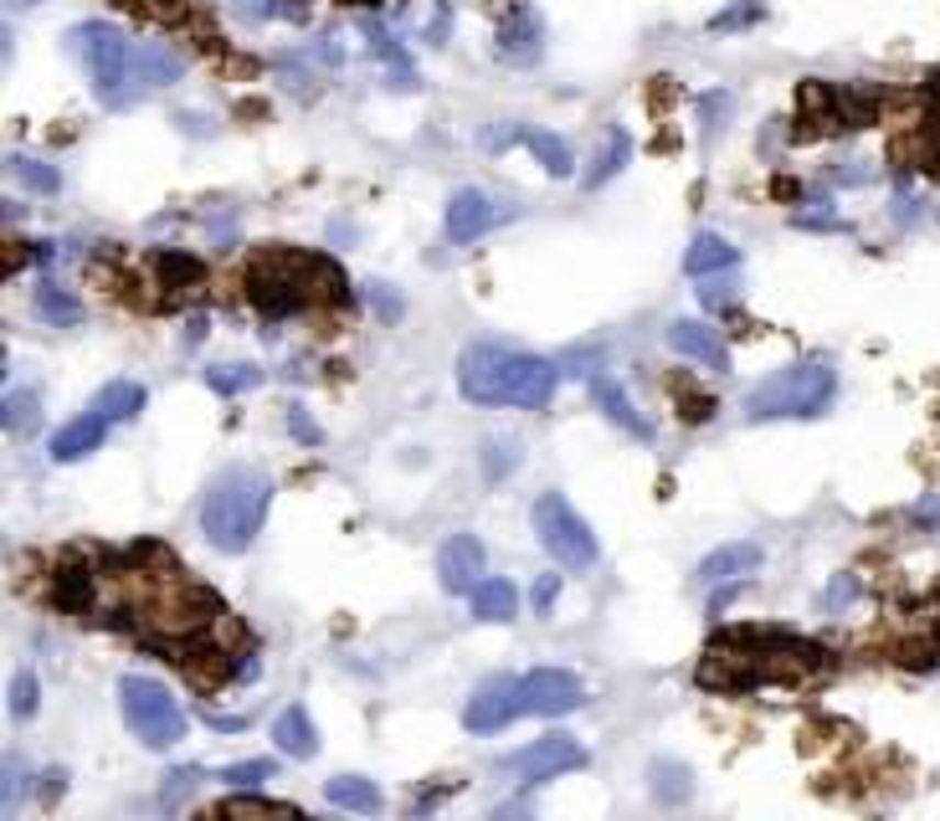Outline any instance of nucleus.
Masks as SVG:
<instances>
[{"mask_svg":"<svg viewBox=\"0 0 940 821\" xmlns=\"http://www.w3.org/2000/svg\"><path fill=\"white\" fill-rule=\"evenodd\" d=\"M519 698H525V713H540V719H560L586 704V683L575 678L571 667H535L519 678Z\"/></svg>","mask_w":940,"mask_h":821,"instance_id":"10","label":"nucleus"},{"mask_svg":"<svg viewBox=\"0 0 940 821\" xmlns=\"http://www.w3.org/2000/svg\"><path fill=\"white\" fill-rule=\"evenodd\" d=\"M556 596H560V575H540V581H535V611L550 616L556 611Z\"/></svg>","mask_w":940,"mask_h":821,"instance_id":"43","label":"nucleus"},{"mask_svg":"<svg viewBox=\"0 0 940 821\" xmlns=\"http://www.w3.org/2000/svg\"><path fill=\"white\" fill-rule=\"evenodd\" d=\"M11 5H36V0H11Z\"/></svg>","mask_w":940,"mask_h":821,"instance_id":"47","label":"nucleus"},{"mask_svg":"<svg viewBox=\"0 0 940 821\" xmlns=\"http://www.w3.org/2000/svg\"><path fill=\"white\" fill-rule=\"evenodd\" d=\"M119 709H124V724L134 729V740L149 744V750H176L186 740V709H180L170 688L160 678H144V673H128L119 678Z\"/></svg>","mask_w":940,"mask_h":821,"instance_id":"5","label":"nucleus"},{"mask_svg":"<svg viewBox=\"0 0 940 821\" xmlns=\"http://www.w3.org/2000/svg\"><path fill=\"white\" fill-rule=\"evenodd\" d=\"M32 303H36V314L47 318V324H57V329H72L82 318V299H72L67 288H57V283H36V293H32Z\"/></svg>","mask_w":940,"mask_h":821,"instance_id":"28","label":"nucleus"},{"mask_svg":"<svg viewBox=\"0 0 940 821\" xmlns=\"http://www.w3.org/2000/svg\"><path fill=\"white\" fill-rule=\"evenodd\" d=\"M195 786H201V771H195V765H186V771H176V775H165V801L176 806L180 796H191Z\"/></svg>","mask_w":940,"mask_h":821,"instance_id":"40","label":"nucleus"},{"mask_svg":"<svg viewBox=\"0 0 940 821\" xmlns=\"http://www.w3.org/2000/svg\"><path fill=\"white\" fill-rule=\"evenodd\" d=\"M627 159H633V139H627V128L612 124V128H606V139H602V149H596V159H591V170L581 175V185L602 190L606 180H617Z\"/></svg>","mask_w":940,"mask_h":821,"instance_id":"24","label":"nucleus"},{"mask_svg":"<svg viewBox=\"0 0 940 821\" xmlns=\"http://www.w3.org/2000/svg\"><path fill=\"white\" fill-rule=\"evenodd\" d=\"M93 570L88 565H63L57 575H52V606H63V611H72V616H88V606H93Z\"/></svg>","mask_w":940,"mask_h":821,"instance_id":"21","label":"nucleus"},{"mask_svg":"<svg viewBox=\"0 0 940 821\" xmlns=\"http://www.w3.org/2000/svg\"><path fill=\"white\" fill-rule=\"evenodd\" d=\"M761 0H735L730 11H719L715 21H709V32H740V26H756L761 21Z\"/></svg>","mask_w":940,"mask_h":821,"instance_id":"37","label":"nucleus"},{"mask_svg":"<svg viewBox=\"0 0 940 821\" xmlns=\"http://www.w3.org/2000/svg\"><path fill=\"white\" fill-rule=\"evenodd\" d=\"M63 790H67V771H47V775H42V801H47V806L57 801Z\"/></svg>","mask_w":940,"mask_h":821,"instance_id":"46","label":"nucleus"},{"mask_svg":"<svg viewBox=\"0 0 940 821\" xmlns=\"http://www.w3.org/2000/svg\"><path fill=\"white\" fill-rule=\"evenodd\" d=\"M155 272H160V288L165 293H191V288L206 283V262L191 252H155Z\"/></svg>","mask_w":940,"mask_h":821,"instance_id":"26","label":"nucleus"},{"mask_svg":"<svg viewBox=\"0 0 940 821\" xmlns=\"http://www.w3.org/2000/svg\"><path fill=\"white\" fill-rule=\"evenodd\" d=\"M82 63H88V78H93V93L103 109H124L128 103V72H134V47L124 42V32L113 21H88L72 32Z\"/></svg>","mask_w":940,"mask_h":821,"instance_id":"7","label":"nucleus"},{"mask_svg":"<svg viewBox=\"0 0 940 821\" xmlns=\"http://www.w3.org/2000/svg\"><path fill=\"white\" fill-rule=\"evenodd\" d=\"M519 468V442L514 437H489L483 442V483H504Z\"/></svg>","mask_w":940,"mask_h":821,"instance_id":"34","label":"nucleus"},{"mask_svg":"<svg viewBox=\"0 0 940 821\" xmlns=\"http://www.w3.org/2000/svg\"><path fill=\"white\" fill-rule=\"evenodd\" d=\"M591 401L602 406V416L612 421V427H622L627 437H638V442H653V421L633 406V395L622 391L612 375H591Z\"/></svg>","mask_w":940,"mask_h":821,"instance_id":"15","label":"nucleus"},{"mask_svg":"<svg viewBox=\"0 0 940 821\" xmlns=\"http://www.w3.org/2000/svg\"><path fill=\"white\" fill-rule=\"evenodd\" d=\"M272 744H278L288 760H314L320 755V729H314V719H309L303 704H293V709H283L278 719H272Z\"/></svg>","mask_w":940,"mask_h":821,"instance_id":"18","label":"nucleus"},{"mask_svg":"<svg viewBox=\"0 0 940 821\" xmlns=\"http://www.w3.org/2000/svg\"><path fill=\"white\" fill-rule=\"evenodd\" d=\"M853 596H859V581H848V575H843L832 591H822V611H838V606H843V600H853Z\"/></svg>","mask_w":940,"mask_h":821,"instance_id":"44","label":"nucleus"},{"mask_svg":"<svg viewBox=\"0 0 940 821\" xmlns=\"http://www.w3.org/2000/svg\"><path fill=\"white\" fill-rule=\"evenodd\" d=\"M560 385V364L510 345H473L458 360V391L473 406H519L545 410Z\"/></svg>","mask_w":940,"mask_h":821,"instance_id":"1","label":"nucleus"},{"mask_svg":"<svg viewBox=\"0 0 940 821\" xmlns=\"http://www.w3.org/2000/svg\"><path fill=\"white\" fill-rule=\"evenodd\" d=\"M36 416H42V395H36L32 385H21V391L5 395V410H0V421H5V431H11V437H26V431L36 427Z\"/></svg>","mask_w":940,"mask_h":821,"instance_id":"32","label":"nucleus"},{"mask_svg":"<svg viewBox=\"0 0 940 821\" xmlns=\"http://www.w3.org/2000/svg\"><path fill=\"white\" fill-rule=\"evenodd\" d=\"M324 796H329V806H339V811H360V817H376V811H381V790H376V780H366V775H329V780H324Z\"/></svg>","mask_w":940,"mask_h":821,"instance_id":"23","label":"nucleus"},{"mask_svg":"<svg viewBox=\"0 0 940 821\" xmlns=\"http://www.w3.org/2000/svg\"><path fill=\"white\" fill-rule=\"evenodd\" d=\"M21 796H26V771H21V760L11 755L5 760V786H0V806H5V817H16L21 811Z\"/></svg>","mask_w":940,"mask_h":821,"instance_id":"38","label":"nucleus"},{"mask_svg":"<svg viewBox=\"0 0 940 821\" xmlns=\"http://www.w3.org/2000/svg\"><path fill=\"white\" fill-rule=\"evenodd\" d=\"M525 149L535 159L545 165V175H556V180H566V175L575 170V155H571V144L560 139V134H545V128H529L525 134Z\"/></svg>","mask_w":940,"mask_h":821,"instance_id":"29","label":"nucleus"},{"mask_svg":"<svg viewBox=\"0 0 940 821\" xmlns=\"http://www.w3.org/2000/svg\"><path fill=\"white\" fill-rule=\"evenodd\" d=\"M103 437H109V421H103L98 410H82V416H72V421L52 437L47 452H52V462H82L103 447Z\"/></svg>","mask_w":940,"mask_h":821,"instance_id":"17","label":"nucleus"},{"mask_svg":"<svg viewBox=\"0 0 940 821\" xmlns=\"http://www.w3.org/2000/svg\"><path fill=\"white\" fill-rule=\"evenodd\" d=\"M247 299L257 314L288 318L309 303H339L345 299V272L324 252H293V247H268L247 268Z\"/></svg>","mask_w":940,"mask_h":821,"instance_id":"2","label":"nucleus"},{"mask_svg":"<svg viewBox=\"0 0 940 821\" xmlns=\"http://www.w3.org/2000/svg\"><path fill=\"white\" fill-rule=\"evenodd\" d=\"M468 600H473V621H489V627H494V621L504 627V621L519 616V591H514L504 575H489Z\"/></svg>","mask_w":940,"mask_h":821,"instance_id":"19","label":"nucleus"},{"mask_svg":"<svg viewBox=\"0 0 940 821\" xmlns=\"http://www.w3.org/2000/svg\"><path fill=\"white\" fill-rule=\"evenodd\" d=\"M216 821H309L303 811H288V806L257 801V796H232V801L216 806Z\"/></svg>","mask_w":940,"mask_h":821,"instance_id":"30","label":"nucleus"},{"mask_svg":"<svg viewBox=\"0 0 940 821\" xmlns=\"http://www.w3.org/2000/svg\"><path fill=\"white\" fill-rule=\"evenodd\" d=\"M735 262H740V252H735L725 237H715V232H700V237L689 241L684 252V272L689 278H709V272H730Z\"/></svg>","mask_w":940,"mask_h":821,"instance_id":"20","label":"nucleus"},{"mask_svg":"<svg viewBox=\"0 0 940 821\" xmlns=\"http://www.w3.org/2000/svg\"><path fill=\"white\" fill-rule=\"evenodd\" d=\"M180 72H186V57H180V52H170L165 42L134 47V78H139L144 88H165V82H176Z\"/></svg>","mask_w":940,"mask_h":821,"instance_id":"25","label":"nucleus"},{"mask_svg":"<svg viewBox=\"0 0 940 821\" xmlns=\"http://www.w3.org/2000/svg\"><path fill=\"white\" fill-rule=\"evenodd\" d=\"M545 52V21L529 0H504L499 11V26H494V57L510 67H529L540 63Z\"/></svg>","mask_w":940,"mask_h":821,"instance_id":"8","label":"nucleus"},{"mask_svg":"<svg viewBox=\"0 0 940 821\" xmlns=\"http://www.w3.org/2000/svg\"><path fill=\"white\" fill-rule=\"evenodd\" d=\"M437 581H443L447 596H473L483 581H489V554L473 535H452L443 539L437 550Z\"/></svg>","mask_w":940,"mask_h":821,"instance_id":"11","label":"nucleus"},{"mask_svg":"<svg viewBox=\"0 0 940 821\" xmlns=\"http://www.w3.org/2000/svg\"><path fill=\"white\" fill-rule=\"evenodd\" d=\"M669 345L679 349V355H689L694 364H704V370H715V375L730 370V349H725V339H719L709 324H700V318H679V324L669 329Z\"/></svg>","mask_w":940,"mask_h":821,"instance_id":"16","label":"nucleus"},{"mask_svg":"<svg viewBox=\"0 0 940 821\" xmlns=\"http://www.w3.org/2000/svg\"><path fill=\"white\" fill-rule=\"evenodd\" d=\"M838 395V370L828 360H802L776 370L746 395V421H813Z\"/></svg>","mask_w":940,"mask_h":821,"instance_id":"4","label":"nucleus"},{"mask_svg":"<svg viewBox=\"0 0 940 821\" xmlns=\"http://www.w3.org/2000/svg\"><path fill=\"white\" fill-rule=\"evenodd\" d=\"M272 504V483L257 468H226L211 477L206 498H201V535L211 539V550L242 554L253 550V539L262 535Z\"/></svg>","mask_w":940,"mask_h":821,"instance_id":"3","label":"nucleus"},{"mask_svg":"<svg viewBox=\"0 0 940 821\" xmlns=\"http://www.w3.org/2000/svg\"><path fill=\"white\" fill-rule=\"evenodd\" d=\"M494 222H499V211H494V201L483 195V190H473V185H462L452 201H447V241L452 247H468V241H479V237H489L494 232Z\"/></svg>","mask_w":940,"mask_h":821,"instance_id":"13","label":"nucleus"},{"mask_svg":"<svg viewBox=\"0 0 940 821\" xmlns=\"http://www.w3.org/2000/svg\"><path fill=\"white\" fill-rule=\"evenodd\" d=\"M206 385L216 395H242L253 385H262V370L257 364H216V370H206Z\"/></svg>","mask_w":940,"mask_h":821,"instance_id":"35","label":"nucleus"},{"mask_svg":"<svg viewBox=\"0 0 940 821\" xmlns=\"http://www.w3.org/2000/svg\"><path fill=\"white\" fill-rule=\"evenodd\" d=\"M529 519H535V539H540V550L556 560L560 570H591L596 565V535H591V524L581 519L571 508V498L566 493H540L535 498V508H529Z\"/></svg>","mask_w":940,"mask_h":821,"instance_id":"6","label":"nucleus"},{"mask_svg":"<svg viewBox=\"0 0 940 821\" xmlns=\"http://www.w3.org/2000/svg\"><path fill=\"white\" fill-rule=\"evenodd\" d=\"M272 775V760H242V765H226L222 780H232V786H257V780H268Z\"/></svg>","mask_w":940,"mask_h":821,"instance_id":"39","label":"nucleus"},{"mask_svg":"<svg viewBox=\"0 0 940 821\" xmlns=\"http://www.w3.org/2000/svg\"><path fill=\"white\" fill-rule=\"evenodd\" d=\"M581 765H586V750H581L571 734H545V740H535V744H525V750L504 755V771L519 775L525 786L556 780V775H566V771H581Z\"/></svg>","mask_w":940,"mask_h":821,"instance_id":"9","label":"nucleus"},{"mask_svg":"<svg viewBox=\"0 0 940 821\" xmlns=\"http://www.w3.org/2000/svg\"><path fill=\"white\" fill-rule=\"evenodd\" d=\"M370 308H376L385 324H396V318H401V299L391 293V283H370Z\"/></svg>","mask_w":940,"mask_h":821,"instance_id":"41","label":"nucleus"},{"mask_svg":"<svg viewBox=\"0 0 940 821\" xmlns=\"http://www.w3.org/2000/svg\"><path fill=\"white\" fill-rule=\"evenodd\" d=\"M519 713H525V698H519V678H494V683H483L479 694L468 698V709H462V724L473 729V734H499V729H510Z\"/></svg>","mask_w":940,"mask_h":821,"instance_id":"12","label":"nucleus"},{"mask_svg":"<svg viewBox=\"0 0 940 821\" xmlns=\"http://www.w3.org/2000/svg\"><path fill=\"white\" fill-rule=\"evenodd\" d=\"M756 570H761V544H750V539H740V544H719L715 554H704L700 560V585L704 591L746 585Z\"/></svg>","mask_w":940,"mask_h":821,"instance_id":"14","label":"nucleus"},{"mask_svg":"<svg viewBox=\"0 0 940 821\" xmlns=\"http://www.w3.org/2000/svg\"><path fill=\"white\" fill-rule=\"evenodd\" d=\"M11 175H16L26 190H36V195H57V190H63V175H57V165H47V159L11 155Z\"/></svg>","mask_w":940,"mask_h":821,"instance_id":"33","label":"nucleus"},{"mask_svg":"<svg viewBox=\"0 0 940 821\" xmlns=\"http://www.w3.org/2000/svg\"><path fill=\"white\" fill-rule=\"evenodd\" d=\"M648 786H653V801L684 806L689 796H694V775H689V765H679V760H653V765H648Z\"/></svg>","mask_w":940,"mask_h":821,"instance_id":"27","label":"nucleus"},{"mask_svg":"<svg viewBox=\"0 0 940 821\" xmlns=\"http://www.w3.org/2000/svg\"><path fill=\"white\" fill-rule=\"evenodd\" d=\"M237 11L247 21H268V16H283V5H272V0H237Z\"/></svg>","mask_w":940,"mask_h":821,"instance_id":"45","label":"nucleus"},{"mask_svg":"<svg viewBox=\"0 0 940 821\" xmlns=\"http://www.w3.org/2000/svg\"><path fill=\"white\" fill-rule=\"evenodd\" d=\"M144 401H149V395H144L139 380H109V385L93 395V406L88 410H98V416L113 427V421H134V416L144 410Z\"/></svg>","mask_w":940,"mask_h":821,"instance_id":"22","label":"nucleus"},{"mask_svg":"<svg viewBox=\"0 0 940 821\" xmlns=\"http://www.w3.org/2000/svg\"><path fill=\"white\" fill-rule=\"evenodd\" d=\"M288 431H293V437H299L303 447H320V442H324V431L314 427V421H309V410H303V406L288 410Z\"/></svg>","mask_w":940,"mask_h":821,"instance_id":"42","label":"nucleus"},{"mask_svg":"<svg viewBox=\"0 0 940 821\" xmlns=\"http://www.w3.org/2000/svg\"><path fill=\"white\" fill-rule=\"evenodd\" d=\"M36 704H42V683H36L32 667H21L16 678H11V713L16 719H32Z\"/></svg>","mask_w":940,"mask_h":821,"instance_id":"36","label":"nucleus"},{"mask_svg":"<svg viewBox=\"0 0 940 821\" xmlns=\"http://www.w3.org/2000/svg\"><path fill=\"white\" fill-rule=\"evenodd\" d=\"M366 42L370 52L381 57L385 67H391V78H396V88H416V72H412V57L396 47V36L385 32V26H376V21H366Z\"/></svg>","mask_w":940,"mask_h":821,"instance_id":"31","label":"nucleus"}]
</instances>
